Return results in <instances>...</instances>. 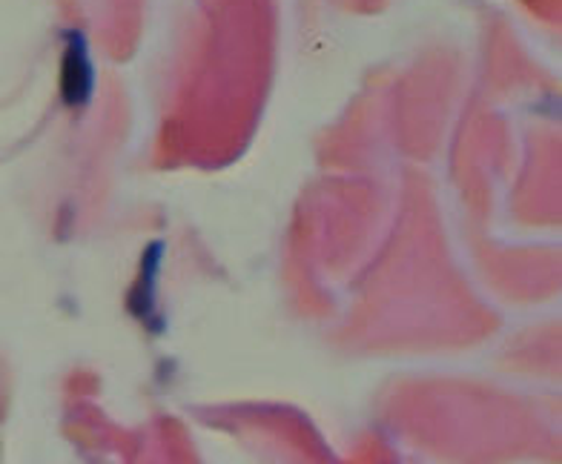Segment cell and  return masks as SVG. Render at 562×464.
Returning <instances> with one entry per match:
<instances>
[{"label":"cell","mask_w":562,"mask_h":464,"mask_svg":"<svg viewBox=\"0 0 562 464\" xmlns=\"http://www.w3.org/2000/svg\"><path fill=\"white\" fill-rule=\"evenodd\" d=\"M95 89V69L89 60V49L83 35L69 32L67 52H64V72H60V92L69 106H83Z\"/></svg>","instance_id":"cell-1"},{"label":"cell","mask_w":562,"mask_h":464,"mask_svg":"<svg viewBox=\"0 0 562 464\" xmlns=\"http://www.w3.org/2000/svg\"><path fill=\"white\" fill-rule=\"evenodd\" d=\"M158 258H161V244H153L149 256L144 258V273H140V287L133 295V309L138 318L153 316V281H156Z\"/></svg>","instance_id":"cell-2"}]
</instances>
